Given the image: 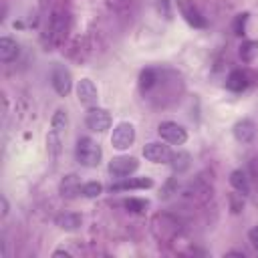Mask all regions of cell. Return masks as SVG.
Returning <instances> with one entry per match:
<instances>
[{
	"label": "cell",
	"instance_id": "1",
	"mask_svg": "<svg viewBox=\"0 0 258 258\" xmlns=\"http://www.w3.org/2000/svg\"><path fill=\"white\" fill-rule=\"evenodd\" d=\"M75 157L83 167H97L103 157V149L91 137H79L75 145Z\"/></svg>",
	"mask_w": 258,
	"mask_h": 258
},
{
	"label": "cell",
	"instance_id": "2",
	"mask_svg": "<svg viewBox=\"0 0 258 258\" xmlns=\"http://www.w3.org/2000/svg\"><path fill=\"white\" fill-rule=\"evenodd\" d=\"M133 141H135V127H133V123L121 121V123H117V125L113 127L111 145H113L115 149L125 151V149H129V147L133 145Z\"/></svg>",
	"mask_w": 258,
	"mask_h": 258
},
{
	"label": "cell",
	"instance_id": "3",
	"mask_svg": "<svg viewBox=\"0 0 258 258\" xmlns=\"http://www.w3.org/2000/svg\"><path fill=\"white\" fill-rule=\"evenodd\" d=\"M157 133L163 141H167L171 145H183L187 141V131L175 121H161L157 125Z\"/></svg>",
	"mask_w": 258,
	"mask_h": 258
},
{
	"label": "cell",
	"instance_id": "4",
	"mask_svg": "<svg viewBox=\"0 0 258 258\" xmlns=\"http://www.w3.org/2000/svg\"><path fill=\"white\" fill-rule=\"evenodd\" d=\"M137 169H139V159L133 155H119V157H113L109 161V173L117 179L127 177L131 173H135Z\"/></svg>",
	"mask_w": 258,
	"mask_h": 258
},
{
	"label": "cell",
	"instance_id": "5",
	"mask_svg": "<svg viewBox=\"0 0 258 258\" xmlns=\"http://www.w3.org/2000/svg\"><path fill=\"white\" fill-rule=\"evenodd\" d=\"M85 123L91 131L95 133H105L107 129H111V115L107 109L103 107H91L87 111V117H85Z\"/></svg>",
	"mask_w": 258,
	"mask_h": 258
},
{
	"label": "cell",
	"instance_id": "6",
	"mask_svg": "<svg viewBox=\"0 0 258 258\" xmlns=\"http://www.w3.org/2000/svg\"><path fill=\"white\" fill-rule=\"evenodd\" d=\"M173 151L169 149L167 141H149L143 147V157L151 163H169Z\"/></svg>",
	"mask_w": 258,
	"mask_h": 258
},
{
	"label": "cell",
	"instance_id": "7",
	"mask_svg": "<svg viewBox=\"0 0 258 258\" xmlns=\"http://www.w3.org/2000/svg\"><path fill=\"white\" fill-rule=\"evenodd\" d=\"M50 83H52V89L56 91V95H60V97H67L71 93V89H73V77H71L69 69L62 67V64H56L52 69Z\"/></svg>",
	"mask_w": 258,
	"mask_h": 258
},
{
	"label": "cell",
	"instance_id": "8",
	"mask_svg": "<svg viewBox=\"0 0 258 258\" xmlns=\"http://www.w3.org/2000/svg\"><path fill=\"white\" fill-rule=\"evenodd\" d=\"M77 99L81 101V105H85V107H95L97 105V101H99V93H97V87H95V83L91 81V79H81L79 83H77Z\"/></svg>",
	"mask_w": 258,
	"mask_h": 258
},
{
	"label": "cell",
	"instance_id": "9",
	"mask_svg": "<svg viewBox=\"0 0 258 258\" xmlns=\"http://www.w3.org/2000/svg\"><path fill=\"white\" fill-rule=\"evenodd\" d=\"M153 187V179L151 177H121L119 181L111 183L109 189L111 191H121V189H149Z\"/></svg>",
	"mask_w": 258,
	"mask_h": 258
},
{
	"label": "cell",
	"instance_id": "10",
	"mask_svg": "<svg viewBox=\"0 0 258 258\" xmlns=\"http://www.w3.org/2000/svg\"><path fill=\"white\" fill-rule=\"evenodd\" d=\"M232 133H234V139L238 143H250L256 135V125H254L252 119H240V121L234 123Z\"/></svg>",
	"mask_w": 258,
	"mask_h": 258
},
{
	"label": "cell",
	"instance_id": "11",
	"mask_svg": "<svg viewBox=\"0 0 258 258\" xmlns=\"http://www.w3.org/2000/svg\"><path fill=\"white\" fill-rule=\"evenodd\" d=\"M67 28H69V18L62 12H54L50 18V38L52 42H60L67 36Z\"/></svg>",
	"mask_w": 258,
	"mask_h": 258
},
{
	"label": "cell",
	"instance_id": "12",
	"mask_svg": "<svg viewBox=\"0 0 258 258\" xmlns=\"http://www.w3.org/2000/svg\"><path fill=\"white\" fill-rule=\"evenodd\" d=\"M81 187H83V185H81L79 175L69 173V175H64L62 181H60V196L67 198V200H73V198H77V196L81 194Z\"/></svg>",
	"mask_w": 258,
	"mask_h": 258
},
{
	"label": "cell",
	"instance_id": "13",
	"mask_svg": "<svg viewBox=\"0 0 258 258\" xmlns=\"http://www.w3.org/2000/svg\"><path fill=\"white\" fill-rule=\"evenodd\" d=\"M54 224H56L60 230H64V232H75V230L81 228L83 218H81L79 214H75V212H62V214H58V216L54 218Z\"/></svg>",
	"mask_w": 258,
	"mask_h": 258
},
{
	"label": "cell",
	"instance_id": "14",
	"mask_svg": "<svg viewBox=\"0 0 258 258\" xmlns=\"http://www.w3.org/2000/svg\"><path fill=\"white\" fill-rule=\"evenodd\" d=\"M18 44L16 40L8 38V36H2L0 38V60L2 62H12L16 56H18Z\"/></svg>",
	"mask_w": 258,
	"mask_h": 258
},
{
	"label": "cell",
	"instance_id": "15",
	"mask_svg": "<svg viewBox=\"0 0 258 258\" xmlns=\"http://www.w3.org/2000/svg\"><path fill=\"white\" fill-rule=\"evenodd\" d=\"M248 85H250V81H248V75L244 71H232L226 79V87L234 93H242Z\"/></svg>",
	"mask_w": 258,
	"mask_h": 258
},
{
	"label": "cell",
	"instance_id": "16",
	"mask_svg": "<svg viewBox=\"0 0 258 258\" xmlns=\"http://www.w3.org/2000/svg\"><path fill=\"white\" fill-rule=\"evenodd\" d=\"M181 14H183L185 22L191 24L194 28H206L208 26V20L198 12V8H194L189 4H181Z\"/></svg>",
	"mask_w": 258,
	"mask_h": 258
},
{
	"label": "cell",
	"instance_id": "17",
	"mask_svg": "<svg viewBox=\"0 0 258 258\" xmlns=\"http://www.w3.org/2000/svg\"><path fill=\"white\" fill-rule=\"evenodd\" d=\"M230 183H232V187L238 194H242V196H248L250 194V183H248V177H246V173L242 169H234L230 173Z\"/></svg>",
	"mask_w": 258,
	"mask_h": 258
},
{
	"label": "cell",
	"instance_id": "18",
	"mask_svg": "<svg viewBox=\"0 0 258 258\" xmlns=\"http://www.w3.org/2000/svg\"><path fill=\"white\" fill-rule=\"evenodd\" d=\"M240 58L244 62H252L256 56H258V40H244L240 44Z\"/></svg>",
	"mask_w": 258,
	"mask_h": 258
},
{
	"label": "cell",
	"instance_id": "19",
	"mask_svg": "<svg viewBox=\"0 0 258 258\" xmlns=\"http://www.w3.org/2000/svg\"><path fill=\"white\" fill-rule=\"evenodd\" d=\"M169 165L173 167V171L181 173V171H185V169L189 167V155H187L185 151H177V153H173V155H171Z\"/></svg>",
	"mask_w": 258,
	"mask_h": 258
},
{
	"label": "cell",
	"instance_id": "20",
	"mask_svg": "<svg viewBox=\"0 0 258 258\" xmlns=\"http://www.w3.org/2000/svg\"><path fill=\"white\" fill-rule=\"evenodd\" d=\"M50 127H52V131L62 133V131L69 127V117H67V111L56 109V111H54V115H52V119H50Z\"/></svg>",
	"mask_w": 258,
	"mask_h": 258
},
{
	"label": "cell",
	"instance_id": "21",
	"mask_svg": "<svg viewBox=\"0 0 258 258\" xmlns=\"http://www.w3.org/2000/svg\"><path fill=\"white\" fill-rule=\"evenodd\" d=\"M155 83H157V73L153 69L141 71V75H139V87H141V91H149Z\"/></svg>",
	"mask_w": 258,
	"mask_h": 258
},
{
	"label": "cell",
	"instance_id": "22",
	"mask_svg": "<svg viewBox=\"0 0 258 258\" xmlns=\"http://www.w3.org/2000/svg\"><path fill=\"white\" fill-rule=\"evenodd\" d=\"M123 206H125L129 212H133V214H143V212L147 210L149 202H147V200H141V198H127V200L123 202Z\"/></svg>",
	"mask_w": 258,
	"mask_h": 258
},
{
	"label": "cell",
	"instance_id": "23",
	"mask_svg": "<svg viewBox=\"0 0 258 258\" xmlns=\"http://www.w3.org/2000/svg\"><path fill=\"white\" fill-rule=\"evenodd\" d=\"M101 194H103V183H99V181H87L81 187V196H85V198H99Z\"/></svg>",
	"mask_w": 258,
	"mask_h": 258
},
{
	"label": "cell",
	"instance_id": "24",
	"mask_svg": "<svg viewBox=\"0 0 258 258\" xmlns=\"http://www.w3.org/2000/svg\"><path fill=\"white\" fill-rule=\"evenodd\" d=\"M248 18H250L248 12H240V14L234 18V22H232V30H234L236 36H244V34H246V22H248Z\"/></svg>",
	"mask_w": 258,
	"mask_h": 258
},
{
	"label": "cell",
	"instance_id": "25",
	"mask_svg": "<svg viewBox=\"0 0 258 258\" xmlns=\"http://www.w3.org/2000/svg\"><path fill=\"white\" fill-rule=\"evenodd\" d=\"M248 238H250V242H252V246L258 250V226H254L250 232H248Z\"/></svg>",
	"mask_w": 258,
	"mask_h": 258
},
{
	"label": "cell",
	"instance_id": "26",
	"mask_svg": "<svg viewBox=\"0 0 258 258\" xmlns=\"http://www.w3.org/2000/svg\"><path fill=\"white\" fill-rule=\"evenodd\" d=\"M161 8H163L165 16H171V0H161Z\"/></svg>",
	"mask_w": 258,
	"mask_h": 258
},
{
	"label": "cell",
	"instance_id": "27",
	"mask_svg": "<svg viewBox=\"0 0 258 258\" xmlns=\"http://www.w3.org/2000/svg\"><path fill=\"white\" fill-rule=\"evenodd\" d=\"M0 202H2V218H4V216H8V210H10V206H8V200H6V196H2V198H0Z\"/></svg>",
	"mask_w": 258,
	"mask_h": 258
},
{
	"label": "cell",
	"instance_id": "28",
	"mask_svg": "<svg viewBox=\"0 0 258 258\" xmlns=\"http://www.w3.org/2000/svg\"><path fill=\"white\" fill-rule=\"evenodd\" d=\"M52 256H54V258H56V256H64V258H71L73 254H71L69 250H54V252H52Z\"/></svg>",
	"mask_w": 258,
	"mask_h": 258
}]
</instances>
